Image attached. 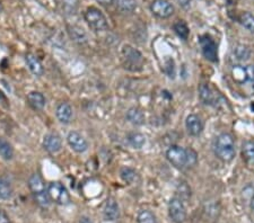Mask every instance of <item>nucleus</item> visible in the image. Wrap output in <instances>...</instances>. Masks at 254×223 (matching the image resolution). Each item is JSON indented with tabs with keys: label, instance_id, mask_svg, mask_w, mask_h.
Returning a JSON list of instances; mask_svg holds the SVG:
<instances>
[{
	"label": "nucleus",
	"instance_id": "1",
	"mask_svg": "<svg viewBox=\"0 0 254 223\" xmlns=\"http://www.w3.org/2000/svg\"><path fill=\"white\" fill-rule=\"evenodd\" d=\"M213 152L223 162H231L236 155L235 140L229 133H220L213 141Z\"/></svg>",
	"mask_w": 254,
	"mask_h": 223
},
{
	"label": "nucleus",
	"instance_id": "2",
	"mask_svg": "<svg viewBox=\"0 0 254 223\" xmlns=\"http://www.w3.org/2000/svg\"><path fill=\"white\" fill-rule=\"evenodd\" d=\"M28 186H30V189L32 194H33L34 200L36 203L41 206L43 209L49 208L51 198L49 196V193L46 189V186H44V182L42 178L39 175H32L28 179Z\"/></svg>",
	"mask_w": 254,
	"mask_h": 223
},
{
	"label": "nucleus",
	"instance_id": "3",
	"mask_svg": "<svg viewBox=\"0 0 254 223\" xmlns=\"http://www.w3.org/2000/svg\"><path fill=\"white\" fill-rule=\"evenodd\" d=\"M122 63L128 70L138 71L144 66V56L138 50H136L130 45H126L121 52Z\"/></svg>",
	"mask_w": 254,
	"mask_h": 223
},
{
	"label": "nucleus",
	"instance_id": "4",
	"mask_svg": "<svg viewBox=\"0 0 254 223\" xmlns=\"http://www.w3.org/2000/svg\"><path fill=\"white\" fill-rule=\"evenodd\" d=\"M85 20H86L88 26H90L93 31L95 32H103L106 31L108 28L107 19L105 16L103 15L102 11L95 7L87 8L84 14Z\"/></svg>",
	"mask_w": 254,
	"mask_h": 223
},
{
	"label": "nucleus",
	"instance_id": "5",
	"mask_svg": "<svg viewBox=\"0 0 254 223\" xmlns=\"http://www.w3.org/2000/svg\"><path fill=\"white\" fill-rule=\"evenodd\" d=\"M166 158L177 169H184L189 166L187 149L179 147V145H171L166 151Z\"/></svg>",
	"mask_w": 254,
	"mask_h": 223
},
{
	"label": "nucleus",
	"instance_id": "6",
	"mask_svg": "<svg viewBox=\"0 0 254 223\" xmlns=\"http://www.w3.org/2000/svg\"><path fill=\"white\" fill-rule=\"evenodd\" d=\"M233 80L239 85L253 84L254 85V66H241L236 64L231 70Z\"/></svg>",
	"mask_w": 254,
	"mask_h": 223
},
{
	"label": "nucleus",
	"instance_id": "7",
	"mask_svg": "<svg viewBox=\"0 0 254 223\" xmlns=\"http://www.w3.org/2000/svg\"><path fill=\"white\" fill-rule=\"evenodd\" d=\"M48 193L51 201L59 205H67L70 203V195L67 188L60 181H52L48 187Z\"/></svg>",
	"mask_w": 254,
	"mask_h": 223
},
{
	"label": "nucleus",
	"instance_id": "8",
	"mask_svg": "<svg viewBox=\"0 0 254 223\" xmlns=\"http://www.w3.org/2000/svg\"><path fill=\"white\" fill-rule=\"evenodd\" d=\"M168 216L174 223H184L187 220V210L183 201L179 197H173L168 203Z\"/></svg>",
	"mask_w": 254,
	"mask_h": 223
},
{
	"label": "nucleus",
	"instance_id": "9",
	"mask_svg": "<svg viewBox=\"0 0 254 223\" xmlns=\"http://www.w3.org/2000/svg\"><path fill=\"white\" fill-rule=\"evenodd\" d=\"M199 43L204 58L211 62H218V48L211 36L207 34L200 36Z\"/></svg>",
	"mask_w": 254,
	"mask_h": 223
},
{
	"label": "nucleus",
	"instance_id": "10",
	"mask_svg": "<svg viewBox=\"0 0 254 223\" xmlns=\"http://www.w3.org/2000/svg\"><path fill=\"white\" fill-rule=\"evenodd\" d=\"M151 10L158 18H168L174 13V7L168 0H154L151 3Z\"/></svg>",
	"mask_w": 254,
	"mask_h": 223
},
{
	"label": "nucleus",
	"instance_id": "11",
	"mask_svg": "<svg viewBox=\"0 0 254 223\" xmlns=\"http://www.w3.org/2000/svg\"><path fill=\"white\" fill-rule=\"evenodd\" d=\"M67 142L69 147L77 153H83L88 149V143L80 133L71 131L67 136Z\"/></svg>",
	"mask_w": 254,
	"mask_h": 223
},
{
	"label": "nucleus",
	"instance_id": "12",
	"mask_svg": "<svg viewBox=\"0 0 254 223\" xmlns=\"http://www.w3.org/2000/svg\"><path fill=\"white\" fill-rule=\"evenodd\" d=\"M199 97L205 105H210V106H217L219 101V95L216 94V91L209 86V85L203 84L199 87Z\"/></svg>",
	"mask_w": 254,
	"mask_h": 223
},
{
	"label": "nucleus",
	"instance_id": "13",
	"mask_svg": "<svg viewBox=\"0 0 254 223\" xmlns=\"http://www.w3.org/2000/svg\"><path fill=\"white\" fill-rule=\"evenodd\" d=\"M185 128L190 135L199 136L203 131V122L196 114H190L185 120Z\"/></svg>",
	"mask_w": 254,
	"mask_h": 223
},
{
	"label": "nucleus",
	"instance_id": "14",
	"mask_svg": "<svg viewBox=\"0 0 254 223\" xmlns=\"http://www.w3.org/2000/svg\"><path fill=\"white\" fill-rule=\"evenodd\" d=\"M103 216L106 221H116L120 217L119 204L114 198H107L103 208Z\"/></svg>",
	"mask_w": 254,
	"mask_h": 223
},
{
	"label": "nucleus",
	"instance_id": "15",
	"mask_svg": "<svg viewBox=\"0 0 254 223\" xmlns=\"http://www.w3.org/2000/svg\"><path fill=\"white\" fill-rule=\"evenodd\" d=\"M43 147L50 153H56L61 150L62 147V141L61 137L55 133H49L44 136L43 140Z\"/></svg>",
	"mask_w": 254,
	"mask_h": 223
},
{
	"label": "nucleus",
	"instance_id": "16",
	"mask_svg": "<svg viewBox=\"0 0 254 223\" xmlns=\"http://www.w3.org/2000/svg\"><path fill=\"white\" fill-rule=\"evenodd\" d=\"M55 115L60 123L69 124L72 119V107L68 103L59 104L55 109Z\"/></svg>",
	"mask_w": 254,
	"mask_h": 223
},
{
	"label": "nucleus",
	"instance_id": "17",
	"mask_svg": "<svg viewBox=\"0 0 254 223\" xmlns=\"http://www.w3.org/2000/svg\"><path fill=\"white\" fill-rule=\"evenodd\" d=\"M25 61H26V64L28 69H30L31 72L35 76H42L43 72H44V69L42 63L40 62V60L36 58L34 54L32 53H28L25 56Z\"/></svg>",
	"mask_w": 254,
	"mask_h": 223
},
{
	"label": "nucleus",
	"instance_id": "18",
	"mask_svg": "<svg viewBox=\"0 0 254 223\" xmlns=\"http://www.w3.org/2000/svg\"><path fill=\"white\" fill-rule=\"evenodd\" d=\"M27 101L32 107L34 109H39V111H41L46 106V98L39 91H31L27 95Z\"/></svg>",
	"mask_w": 254,
	"mask_h": 223
},
{
	"label": "nucleus",
	"instance_id": "19",
	"mask_svg": "<svg viewBox=\"0 0 254 223\" xmlns=\"http://www.w3.org/2000/svg\"><path fill=\"white\" fill-rule=\"evenodd\" d=\"M242 156L248 165H254V141L248 140L244 142L242 147Z\"/></svg>",
	"mask_w": 254,
	"mask_h": 223
},
{
	"label": "nucleus",
	"instance_id": "20",
	"mask_svg": "<svg viewBox=\"0 0 254 223\" xmlns=\"http://www.w3.org/2000/svg\"><path fill=\"white\" fill-rule=\"evenodd\" d=\"M127 120L135 125H143L145 123V114L141 109L131 107L127 112Z\"/></svg>",
	"mask_w": 254,
	"mask_h": 223
},
{
	"label": "nucleus",
	"instance_id": "21",
	"mask_svg": "<svg viewBox=\"0 0 254 223\" xmlns=\"http://www.w3.org/2000/svg\"><path fill=\"white\" fill-rule=\"evenodd\" d=\"M0 157L5 160H11L14 158V149L11 144L3 137H0Z\"/></svg>",
	"mask_w": 254,
	"mask_h": 223
},
{
	"label": "nucleus",
	"instance_id": "22",
	"mask_svg": "<svg viewBox=\"0 0 254 223\" xmlns=\"http://www.w3.org/2000/svg\"><path fill=\"white\" fill-rule=\"evenodd\" d=\"M13 196V187L11 184L5 178L0 177V200L7 201Z\"/></svg>",
	"mask_w": 254,
	"mask_h": 223
},
{
	"label": "nucleus",
	"instance_id": "23",
	"mask_svg": "<svg viewBox=\"0 0 254 223\" xmlns=\"http://www.w3.org/2000/svg\"><path fill=\"white\" fill-rule=\"evenodd\" d=\"M233 54L235 56L234 59L239 61V62H245V61L251 58V50L245 45H237L234 48Z\"/></svg>",
	"mask_w": 254,
	"mask_h": 223
},
{
	"label": "nucleus",
	"instance_id": "24",
	"mask_svg": "<svg viewBox=\"0 0 254 223\" xmlns=\"http://www.w3.org/2000/svg\"><path fill=\"white\" fill-rule=\"evenodd\" d=\"M128 141L131 147L135 149H141L146 144V137H145L144 134H141V133H130L128 135Z\"/></svg>",
	"mask_w": 254,
	"mask_h": 223
},
{
	"label": "nucleus",
	"instance_id": "25",
	"mask_svg": "<svg viewBox=\"0 0 254 223\" xmlns=\"http://www.w3.org/2000/svg\"><path fill=\"white\" fill-rule=\"evenodd\" d=\"M120 176L123 179V181L127 182V184H134V182L137 180V178H138V174L136 173L135 169L124 167L121 169Z\"/></svg>",
	"mask_w": 254,
	"mask_h": 223
},
{
	"label": "nucleus",
	"instance_id": "26",
	"mask_svg": "<svg viewBox=\"0 0 254 223\" xmlns=\"http://www.w3.org/2000/svg\"><path fill=\"white\" fill-rule=\"evenodd\" d=\"M240 23L243 25L245 28H247L248 31L250 32H254V15H252L251 13H249V11H244V13H242L239 17Z\"/></svg>",
	"mask_w": 254,
	"mask_h": 223
},
{
	"label": "nucleus",
	"instance_id": "27",
	"mask_svg": "<svg viewBox=\"0 0 254 223\" xmlns=\"http://www.w3.org/2000/svg\"><path fill=\"white\" fill-rule=\"evenodd\" d=\"M174 28L175 33L180 36L182 40H188L189 38V34H190V30H189V27L187 25V23L183 22V20H179V22H176L174 24Z\"/></svg>",
	"mask_w": 254,
	"mask_h": 223
},
{
	"label": "nucleus",
	"instance_id": "28",
	"mask_svg": "<svg viewBox=\"0 0 254 223\" xmlns=\"http://www.w3.org/2000/svg\"><path fill=\"white\" fill-rule=\"evenodd\" d=\"M137 222L138 223H156V218L151 211L141 210L137 216Z\"/></svg>",
	"mask_w": 254,
	"mask_h": 223
},
{
	"label": "nucleus",
	"instance_id": "29",
	"mask_svg": "<svg viewBox=\"0 0 254 223\" xmlns=\"http://www.w3.org/2000/svg\"><path fill=\"white\" fill-rule=\"evenodd\" d=\"M69 30H70L69 31L70 36L72 38V40L76 41V42H85V41H86V34L84 33L83 28L72 26L69 28Z\"/></svg>",
	"mask_w": 254,
	"mask_h": 223
},
{
	"label": "nucleus",
	"instance_id": "30",
	"mask_svg": "<svg viewBox=\"0 0 254 223\" xmlns=\"http://www.w3.org/2000/svg\"><path fill=\"white\" fill-rule=\"evenodd\" d=\"M118 6L123 11H132L137 7L136 0H116Z\"/></svg>",
	"mask_w": 254,
	"mask_h": 223
},
{
	"label": "nucleus",
	"instance_id": "31",
	"mask_svg": "<svg viewBox=\"0 0 254 223\" xmlns=\"http://www.w3.org/2000/svg\"><path fill=\"white\" fill-rule=\"evenodd\" d=\"M188 151V162H189V166H193L197 164V152L195 151V150L192 149H187Z\"/></svg>",
	"mask_w": 254,
	"mask_h": 223
},
{
	"label": "nucleus",
	"instance_id": "32",
	"mask_svg": "<svg viewBox=\"0 0 254 223\" xmlns=\"http://www.w3.org/2000/svg\"><path fill=\"white\" fill-rule=\"evenodd\" d=\"M0 223H11L9 217L3 210H0Z\"/></svg>",
	"mask_w": 254,
	"mask_h": 223
},
{
	"label": "nucleus",
	"instance_id": "33",
	"mask_svg": "<svg viewBox=\"0 0 254 223\" xmlns=\"http://www.w3.org/2000/svg\"><path fill=\"white\" fill-rule=\"evenodd\" d=\"M99 3H101V5L103 6H107V5H111V3L114 1V0H96Z\"/></svg>",
	"mask_w": 254,
	"mask_h": 223
},
{
	"label": "nucleus",
	"instance_id": "34",
	"mask_svg": "<svg viewBox=\"0 0 254 223\" xmlns=\"http://www.w3.org/2000/svg\"><path fill=\"white\" fill-rule=\"evenodd\" d=\"M176 1L179 2L180 6H183V7L188 6L189 3H190V0H176Z\"/></svg>",
	"mask_w": 254,
	"mask_h": 223
},
{
	"label": "nucleus",
	"instance_id": "35",
	"mask_svg": "<svg viewBox=\"0 0 254 223\" xmlns=\"http://www.w3.org/2000/svg\"><path fill=\"white\" fill-rule=\"evenodd\" d=\"M79 223H93V222L91 221V219H88L86 217H83V218H80Z\"/></svg>",
	"mask_w": 254,
	"mask_h": 223
},
{
	"label": "nucleus",
	"instance_id": "36",
	"mask_svg": "<svg viewBox=\"0 0 254 223\" xmlns=\"http://www.w3.org/2000/svg\"><path fill=\"white\" fill-rule=\"evenodd\" d=\"M250 204H251V209L254 212V195L251 197V203H250Z\"/></svg>",
	"mask_w": 254,
	"mask_h": 223
},
{
	"label": "nucleus",
	"instance_id": "37",
	"mask_svg": "<svg viewBox=\"0 0 254 223\" xmlns=\"http://www.w3.org/2000/svg\"><path fill=\"white\" fill-rule=\"evenodd\" d=\"M1 9H2V6H1V2H0V11H1Z\"/></svg>",
	"mask_w": 254,
	"mask_h": 223
}]
</instances>
